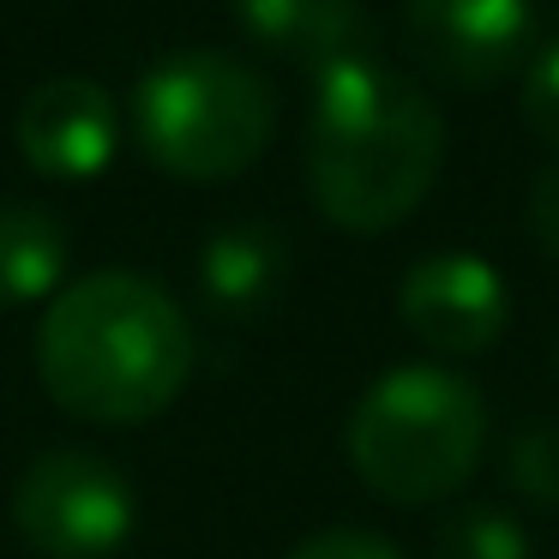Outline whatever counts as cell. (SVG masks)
I'll return each instance as SVG.
<instances>
[{
    "label": "cell",
    "instance_id": "2",
    "mask_svg": "<svg viewBox=\"0 0 559 559\" xmlns=\"http://www.w3.org/2000/svg\"><path fill=\"white\" fill-rule=\"evenodd\" d=\"M445 121L433 97L373 55L319 73L307 127V187L343 235H385L433 193Z\"/></svg>",
    "mask_w": 559,
    "mask_h": 559
},
{
    "label": "cell",
    "instance_id": "3",
    "mask_svg": "<svg viewBox=\"0 0 559 559\" xmlns=\"http://www.w3.org/2000/svg\"><path fill=\"white\" fill-rule=\"evenodd\" d=\"M487 403L463 373L433 361L391 367L349 415V463L379 499L433 506L475 475Z\"/></svg>",
    "mask_w": 559,
    "mask_h": 559
},
{
    "label": "cell",
    "instance_id": "15",
    "mask_svg": "<svg viewBox=\"0 0 559 559\" xmlns=\"http://www.w3.org/2000/svg\"><path fill=\"white\" fill-rule=\"evenodd\" d=\"M289 559H403V554L373 530H319L301 547H289Z\"/></svg>",
    "mask_w": 559,
    "mask_h": 559
},
{
    "label": "cell",
    "instance_id": "6",
    "mask_svg": "<svg viewBox=\"0 0 559 559\" xmlns=\"http://www.w3.org/2000/svg\"><path fill=\"white\" fill-rule=\"evenodd\" d=\"M403 37L433 79L487 91L530 49V0H403Z\"/></svg>",
    "mask_w": 559,
    "mask_h": 559
},
{
    "label": "cell",
    "instance_id": "5",
    "mask_svg": "<svg viewBox=\"0 0 559 559\" xmlns=\"http://www.w3.org/2000/svg\"><path fill=\"white\" fill-rule=\"evenodd\" d=\"M13 523L43 559H115L133 535V487L97 451H43L13 487Z\"/></svg>",
    "mask_w": 559,
    "mask_h": 559
},
{
    "label": "cell",
    "instance_id": "8",
    "mask_svg": "<svg viewBox=\"0 0 559 559\" xmlns=\"http://www.w3.org/2000/svg\"><path fill=\"white\" fill-rule=\"evenodd\" d=\"M115 145H121V115H115L109 91L85 73L43 79L19 103V151L49 181H91V175H103Z\"/></svg>",
    "mask_w": 559,
    "mask_h": 559
},
{
    "label": "cell",
    "instance_id": "11",
    "mask_svg": "<svg viewBox=\"0 0 559 559\" xmlns=\"http://www.w3.org/2000/svg\"><path fill=\"white\" fill-rule=\"evenodd\" d=\"M67 277V235L49 211H0V301H43Z\"/></svg>",
    "mask_w": 559,
    "mask_h": 559
},
{
    "label": "cell",
    "instance_id": "16",
    "mask_svg": "<svg viewBox=\"0 0 559 559\" xmlns=\"http://www.w3.org/2000/svg\"><path fill=\"white\" fill-rule=\"evenodd\" d=\"M530 235H535V247L559 265V163L530 187Z\"/></svg>",
    "mask_w": 559,
    "mask_h": 559
},
{
    "label": "cell",
    "instance_id": "10",
    "mask_svg": "<svg viewBox=\"0 0 559 559\" xmlns=\"http://www.w3.org/2000/svg\"><path fill=\"white\" fill-rule=\"evenodd\" d=\"M283 241L265 223H235V229L211 235L205 259H199V283H205L217 313H259L283 283Z\"/></svg>",
    "mask_w": 559,
    "mask_h": 559
},
{
    "label": "cell",
    "instance_id": "9",
    "mask_svg": "<svg viewBox=\"0 0 559 559\" xmlns=\"http://www.w3.org/2000/svg\"><path fill=\"white\" fill-rule=\"evenodd\" d=\"M235 19L253 43L313 79L373 55V19L361 13V0H235Z\"/></svg>",
    "mask_w": 559,
    "mask_h": 559
},
{
    "label": "cell",
    "instance_id": "13",
    "mask_svg": "<svg viewBox=\"0 0 559 559\" xmlns=\"http://www.w3.org/2000/svg\"><path fill=\"white\" fill-rule=\"evenodd\" d=\"M506 481L518 487L530 506H559V421H535L511 439Z\"/></svg>",
    "mask_w": 559,
    "mask_h": 559
},
{
    "label": "cell",
    "instance_id": "1",
    "mask_svg": "<svg viewBox=\"0 0 559 559\" xmlns=\"http://www.w3.org/2000/svg\"><path fill=\"white\" fill-rule=\"evenodd\" d=\"M43 391L79 421L139 427L193 379V325L163 283L97 271L55 295L37 325Z\"/></svg>",
    "mask_w": 559,
    "mask_h": 559
},
{
    "label": "cell",
    "instance_id": "14",
    "mask_svg": "<svg viewBox=\"0 0 559 559\" xmlns=\"http://www.w3.org/2000/svg\"><path fill=\"white\" fill-rule=\"evenodd\" d=\"M523 121H530L535 139L559 145V37L535 55L530 79H523Z\"/></svg>",
    "mask_w": 559,
    "mask_h": 559
},
{
    "label": "cell",
    "instance_id": "17",
    "mask_svg": "<svg viewBox=\"0 0 559 559\" xmlns=\"http://www.w3.org/2000/svg\"><path fill=\"white\" fill-rule=\"evenodd\" d=\"M554 373H559V343H554Z\"/></svg>",
    "mask_w": 559,
    "mask_h": 559
},
{
    "label": "cell",
    "instance_id": "12",
    "mask_svg": "<svg viewBox=\"0 0 559 559\" xmlns=\"http://www.w3.org/2000/svg\"><path fill=\"white\" fill-rule=\"evenodd\" d=\"M433 559H530V535L493 506H463L439 523Z\"/></svg>",
    "mask_w": 559,
    "mask_h": 559
},
{
    "label": "cell",
    "instance_id": "7",
    "mask_svg": "<svg viewBox=\"0 0 559 559\" xmlns=\"http://www.w3.org/2000/svg\"><path fill=\"white\" fill-rule=\"evenodd\" d=\"M397 313L433 355H481L506 331V283L475 253H433L409 265L397 289Z\"/></svg>",
    "mask_w": 559,
    "mask_h": 559
},
{
    "label": "cell",
    "instance_id": "4",
    "mask_svg": "<svg viewBox=\"0 0 559 559\" xmlns=\"http://www.w3.org/2000/svg\"><path fill=\"white\" fill-rule=\"evenodd\" d=\"M133 127L145 157L175 181H229L265 157L277 133V97L235 55L187 49L157 61L133 91Z\"/></svg>",
    "mask_w": 559,
    "mask_h": 559
}]
</instances>
